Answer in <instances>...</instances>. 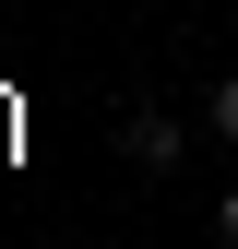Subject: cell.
Here are the masks:
<instances>
[{"label":"cell","mask_w":238,"mask_h":249,"mask_svg":"<svg viewBox=\"0 0 238 249\" xmlns=\"http://www.w3.org/2000/svg\"><path fill=\"white\" fill-rule=\"evenodd\" d=\"M119 154H131L143 178H178V154H191V131H178V119H155V107H119Z\"/></svg>","instance_id":"cell-1"},{"label":"cell","mask_w":238,"mask_h":249,"mask_svg":"<svg viewBox=\"0 0 238 249\" xmlns=\"http://www.w3.org/2000/svg\"><path fill=\"white\" fill-rule=\"evenodd\" d=\"M202 131H215V142H226V154H238V71H226V83H215V95H202Z\"/></svg>","instance_id":"cell-2"},{"label":"cell","mask_w":238,"mask_h":249,"mask_svg":"<svg viewBox=\"0 0 238 249\" xmlns=\"http://www.w3.org/2000/svg\"><path fill=\"white\" fill-rule=\"evenodd\" d=\"M215 249H238V190H226V202H215Z\"/></svg>","instance_id":"cell-3"}]
</instances>
